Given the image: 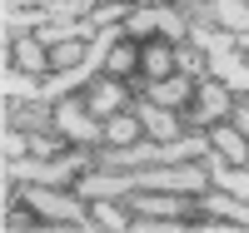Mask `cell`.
Here are the masks:
<instances>
[{
    "instance_id": "17",
    "label": "cell",
    "mask_w": 249,
    "mask_h": 233,
    "mask_svg": "<svg viewBox=\"0 0 249 233\" xmlns=\"http://www.w3.org/2000/svg\"><path fill=\"white\" fill-rule=\"evenodd\" d=\"M175 70L190 75V79H204V75H210V65H204V50L190 45V40H179V45H175Z\"/></svg>"
},
{
    "instance_id": "4",
    "label": "cell",
    "mask_w": 249,
    "mask_h": 233,
    "mask_svg": "<svg viewBox=\"0 0 249 233\" xmlns=\"http://www.w3.org/2000/svg\"><path fill=\"white\" fill-rule=\"evenodd\" d=\"M124 35L130 40H190V15H184L179 5H170V0H144V5L130 10V20H124Z\"/></svg>"
},
{
    "instance_id": "9",
    "label": "cell",
    "mask_w": 249,
    "mask_h": 233,
    "mask_svg": "<svg viewBox=\"0 0 249 233\" xmlns=\"http://www.w3.org/2000/svg\"><path fill=\"white\" fill-rule=\"evenodd\" d=\"M195 84H199V79H190V75H164V79H140L135 94L164 104V109H184V104L195 99Z\"/></svg>"
},
{
    "instance_id": "3",
    "label": "cell",
    "mask_w": 249,
    "mask_h": 233,
    "mask_svg": "<svg viewBox=\"0 0 249 233\" xmlns=\"http://www.w3.org/2000/svg\"><path fill=\"white\" fill-rule=\"evenodd\" d=\"M95 164L90 144H70L65 154H20V159H0V174H5V199L10 184H70Z\"/></svg>"
},
{
    "instance_id": "5",
    "label": "cell",
    "mask_w": 249,
    "mask_h": 233,
    "mask_svg": "<svg viewBox=\"0 0 249 233\" xmlns=\"http://www.w3.org/2000/svg\"><path fill=\"white\" fill-rule=\"evenodd\" d=\"M230 109H234V94L224 90L214 75H204V79L195 84V99L179 109V119H184V129H210V124L230 119Z\"/></svg>"
},
{
    "instance_id": "2",
    "label": "cell",
    "mask_w": 249,
    "mask_h": 233,
    "mask_svg": "<svg viewBox=\"0 0 249 233\" xmlns=\"http://www.w3.org/2000/svg\"><path fill=\"white\" fill-rule=\"evenodd\" d=\"M10 203H30L35 214L50 218L55 228H80V233H95L100 228L90 199L75 194V188H65V184H15Z\"/></svg>"
},
{
    "instance_id": "10",
    "label": "cell",
    "mask_w": 249,
    "mask_h": 233,
    "mask_svg": "<svg viewBox=\"0 0 249 233\" xmlns=\"http://www.w3.org/2000/svg\"><path fill=\"white\" fill-rule=\"evenodd\" d=\"M199 214H219V218H230L234 228H249V199L224 194V188H204V194H199Z\"/></svg>"
},
{
    "instance_id": "14",
    "label": "cell",
    "mask_w": 249,
    "mask_h": 233,
    "mask_svg": "<svg viewBox=\"0 0 249 233\" xmlns=\"http://www.w3.org/2000/svg\"><path fill=\"white\" fill-rule=\"evenodd\" d=\"M90 208H95V218H100L105 233H135V214H124L120 199H90Z\"/></svg>"
},
{
    "instance_id": "11",
    "label": "cell",
    "mask_w": 249,
    "mask_h": 233,
    "mask_svg": "<svg viewBox=\"0 0 249 233\" xmlns=\"http://www.w3.org/2000/svg\"><path fill=\"white\" fill-rule=\"evenodd\" d=\"M175 70V40H144L140 45V79H164Z\"/></svg>"
},
{
    "instance_id": "12",
    "label": "cell",
    "mask_w": 249,
    "mask_h": 233,
    "mask_svg": "<svg viewBox=\"0 0 249 233\" xmlns=\"http://www.w3.org/2000/svg\"><path fill=\"white\" fill-rule=\"evenodd\" d=\"M210 20L219 30L249 35V0H210Z\"/></svg>"
},
{
    "instance_id": "1",
    "label": "cell",
    "mask_w": 249,
    "mask_h": 233,
    "mask_svg": "<svg viewBox=\"0 0 249 233\" xmlns=\"http://www.w3.org/2000/svg\"><path fill=\"white\" fill-rule=\"evenodd\" d=\"M190 45L204 50L210 75H214L230 94H249V55L239 50L234 30H219L214 20H190Z\"/></svg>"
},
{
    "instance_id": "6",
    "label": "cell",
    "mask_w": 249,
    "mask_h": 233,
    "mask_svg": "<svg viewBox=\"0 0 249 233\" xmlns=\"http://www.w3.org/2000/svg\"><path fill=\"white\" fill-rule=\"evenodd\" d=\"M55 129L65 134L70 144H105V119H95L90 114V104L80 99V94H65V99H55Z\"/></svg>"
},
{
    "instance_id": "8",
    "label": "cell",
    "mask_w": 249,
    "mask_h": 233,
    "mask_svg": "<svg viewBox=\"0 0 249 233\" xmlns=\"http://www.w3.org/2000/svg\"><path fill=\"white\" fill-rule=\"evenodd\" d=\"M80 99L90 104V114H95V119H110V114H120V109H130V99H135V94L124 90L115 75H100L95 84H85V94H80Z\"/></svg>"
},
{
    "instance_id": "21",
    "label": "cell",
    "mask_w": 249,
    "mask_h": 233,
    "mask_svg": "<svg viewBox=\"0 0 249 233\" xmlns=\"http://www.w3.org/2000/svg\"><path fill=\"white\" fill-rule=\"evenodd\" d=\"M175 5H179L184 15H190V10H199V5H210V0H175Z\"/></svg>"
},
{
    "instance_id": "19",
    "label": "cell",
    "mask_w": 249,
    "mask_h": 233,
    "mask_svg": "<svg viewBox=\"0 0 249 233\" xmlns=\"http://www.w3.org/2000/svg\"><path fill=\"white\" fill-rule=\"evenodd\" d=\"M20 154H30V134H25V129H15V124H5V144H0V159H20Z\"/></svg>"
},
{
    "instance_id": "18",
    "label": "cell",
    "mask_w": 249,
    "mask_h": 233,
    "mask_svg": "<svg viewBox=\"0 0 249 233\" xmlns=\"http://www.w3.org/2000/svg\"><path fill=\"white\" fill-rule=\"evenodd\" d=\"M90 40H60V45H50V70H75L80 60H85Z\"/></svg>"
},
{
    "instance_id": "20",
    "label": "cell",
    "mask_w": 249,
    "mask_h": 233,
    "mask_svg": "<svg viewBox=\"0 0 249 233\" xmlns=\"http://www.w3.org/2000/svg\"><path fill=\"white\" fill-rule=\"evenodd\" d=\"M230 124L249 139V94H234V109H230Z\"/></svg>"
},
{
    "instance_id": "13",
    "label": "cell",
    "mask_w": 249,
    "mask_h": 233,
    "mask_svg": "<svg viewBox=\"0 0 249 233\" xmlns=\"http://www.w3.org/2000/svg\"><path fill=\"white\" fill-rule=\"evenodd\" d=\"M10 55H15V70H30V75H45L50 70V50L40 45L35 35H20L10 45Z\"/></svg>"
},
{
    "instance_id": "16",
    "label": "cell",
    "mask_w": 249,
    "mask_h": 233,
    "mask_svg": "<svg viewBox=\"0 0 249 233\" xmlns=\"http://www.w3.org/2000/svg\"><path fill=\"white\" fill-rule=\"evenodd\" d=\"M135 70H140V40H130V35H124L120 45L110 50V60H105V75L124 79V75H135Z\"/></svg>"
},
{
    "instance_id": "7",
    "label": "cell",
    "mask_w": 249,
    "mask_h": 233,
    "mask_svg": "<svg viewBox=\"0 0 249 233\" xmlns=\"http://www.w3.org/2000/svg\"><path fill=\"white\" fill-rule=\"evenodd\" d=\"M130 109H135V114H140V124H144V139L170 144V139H179V134H190V129H184V119H179V109H164V104L144 99V94H135V99H130Z\"/></svg>"
},
{
    "instance_id": "15",
    "label": "cell",
    "mask_w": 249,
    "mask_h": 233,
    "mask_svg": "<svg viewBox=\"0 0 249 233\" xmlns=\"http://www.w3.org/2000/svg\"><path fill=\"white\" fill-rule=\"evenodd\" d=\"M135 139H144V124L135 109H120L105 119V144H135Z\"/></svg>"
}]
</instances>
